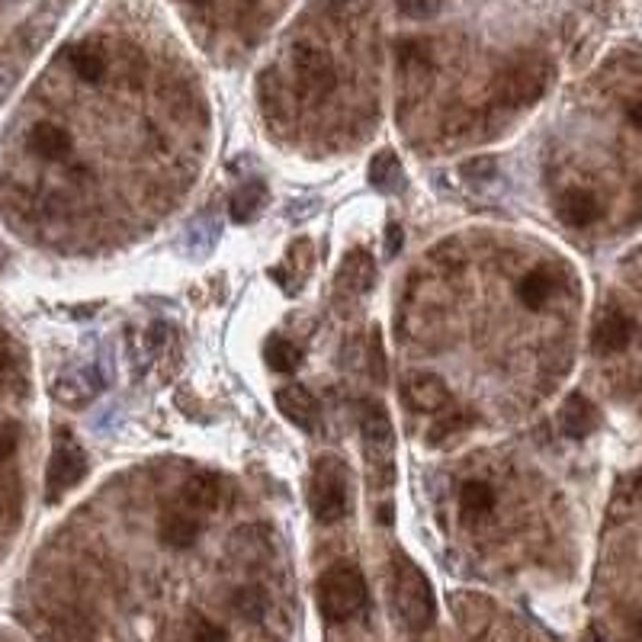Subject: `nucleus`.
Segmentation results:
<instances>
[{
    "label": "nucleus",
    "mask_w": 642,
    "mask_h": 642,
    "mask_svg": "<svg viewBox=\"0 0 642 642\" xmlns=\"http://www.w3.org/2000/svg\"><path fill=\"white\" fill-rule=\"evenodd\" d=\"M257 103H261V110L267 119L273 122H289L296 113V87H289L283 78H280V71H261V78H257Z\"/></svg>",
    "instance_id": "10"
},
{
    "label": "nucleus",
    "mask_w": 642,
    "mask_h": 642,
    "mask_svg": "<svg viewBox=\"0 0 642 642\" xmlns=\"http://www.w3.org/2000/svg\"><path fill=\"white\" fill-rule=\"evenodd\" d=\"M68 61H71V71L78 74L84 84H100L106 78V68H110V55H106V49L94 39L71 45Z\"/></svg>",
    "instance_id": "16"
},
{
    "label": "nucleus",
    "mask_w": 642,
    "mask_h": 642,
    "mask_svg": "<svg viewBox=\"0 0 642 642\" xmlns=\"http://www.w3.org/2000/svg\"><path fill=\"white\" fill-rule=\"evenodd\" d=\"M299 363H302V350H299L293 341L273 338V341L267 344V366H270L273 373L289 376V373L299 370Z\"/></svg>",
    "instance_id": "25"
},
{
    "label": "nucleus",
    "mask_w": 642,
    "mask_h": 642,
    "mask_svg": "<svg viewBox=\"0 0 642 642\" xmlns=\"http://www.w3.org/2000/svg\"><path fill=\"white\" fill-rule=\"evenodd\" d=\"M559 289V273L556 267H533L524 273L521 283H517V299H521L527 309H543V305L556 296Z\"/></svg>",
    "instance_id": "21"
},
{
    "label": "nucleus",
    "mask_w": 642,
    "mask_h": 642,
    "mask_svg": "<svg viewBox=\"0 0 642 642\" xmlns=\"http://www.w3.org/2000/svg\"><path fill=\"white\" fill-rule=\"evenodd\" d=\"M633 338H636V321L620 309H610L598 318V325H594L591 344L598 354H620V350L633 344Z\"/></svg>",
    "instance_id": "12"
},
{
    "label": "nucleus",
    "mask_w": 642,
    "mask_h": 642,
    "mask_svg": "<svg viewBox=\"0 0 642 642\" xmlns=\"http://www.w3.org/2000/svg\"><path fill=\"white\" fill-rule=\"evenodd\" d=\"M556 212L565 225H575V228H585L591 222L601 219V200L594 196L591 190H565L559 200H556Z\"/></svg>",
    "instance_id": "18"
},
{
    "label": "nucleus",
    "mask_w": 642,
    "mask_h": 642,
    "mask_svg": "<svg viewBox=\"0 0 642 642\" xmlns=\"http://www.w3.org/2000/svg\"><path fill=\"white\" fill-rule=\"evenodd\" d=\"M460 174L469 180V183H488V180H495L498 174V161L492 155H482V158H472L460 167Z\"/></svg>",
    "instance_id": "27"
},
{
    "label": "nucleus",
    "mask_w": 642,
    "mask_h": 642,
    "mask_svg": "<svg viewBox=\"0 0 642 642\" xmlns=\"http://www.w3.org/2000/svg\"><path fill=\"white\" fill-rule=\"evenodd\" d=\"M630 642H642V614L630 623Z\"/></svg>",
    "instance_id": "35"
},
{
    "label": "nucleus",
    "mask_w": 642,
    "mask_h": 642,
    "mask_svg": "<svg viewBox=\"0 0 642 642\" xmlns=\"http://www.w3.org/2000/svg\"><path fill=\"white\" fill-rule=\"evenodd\" d=\"M598 421H601L598 408H594L585 395H569L565 405L559 408V427H562V434L572 440L588 437L594 427H598Z\"/></svg>",
    "instance_id": "20"
},
{
    "label": "nucleus",
    "mask_w": 642,
    "mask_h": 642,
    "mask_svg": "<svg viewBox=\"0 0 642 642\" xmlns=\"http://www.w3.org/2000/svg\"><path fill=\"white\" fill-rule=\"evenodd\" d=\"M360 437H363V456L370 469L373 488H392L395 482V431L379 402L360 405Z\"/></svg>",
    "instance_id": "4"
},
{
    "label": "nucleus",
    "mask_w": 642,
    "mask_h": 642,
    "mask_svg": "<svg viewBox=\"0 0 642 642\" xmlns=\"http://www.w3.org/2000/svg\"><path fill=\"white\" fill-rule=\"evenodd\" d=\"M26 145L42 161H61L68 158L71 151V135L65 126H58V122H36V126L29 129Z\"/></svg>",
    "instance_id": "15"
},
{
    "label": "nucleus",
    "mask_w": 642,
    "mask_h": 642,
    "mask_svg": "<svg viewBox=\"0 0 642 642\" xmlns=\"http://www.w3.org/2000/svg\"><path fill=\"white\" fill-rule=\"evenodd\" d=\"M7 366H10V357H7V350H4V347H0V376H4V370H7Z\"/></svg>",
    "instance_id": "36"
},
{
    "label": "nucleus",
    "mask_w": 642,
    "mask_h": 642,
    "mask_svg": "<svg viewBox=\"0 0 642 642\" xmlns=\"http://www.w3.org/2000/svg\"><path fill=\"white\" fill-rule=\"evenodd\" d=\"M399 180H402V164L399 158H395V151H379V155L370 161V183L376 190L382 193H389L399 187Z\"/></svg>",
    "instance_id": "24"
},
{
    "label": "nucleus",
    "mask_w": 642,
    "mask_h": 642,
    "mask_svg": "<svg viewBox=\"0 0 642 642\" xmlns=\"http://www.w3.org/2000/svg\"><path fill=\"white\" fill-rule=\"evenodd\" d=\"M309 508L318 524H341L350 511V472L338 456H321L309 482Z\"/></svg>",
    "instance_id": "5"
},
{
    "label": "nucleus",
    "mask_w": 642,
    "mask_h": 642,
    "mask_svg": "<svg viewBox=\"0 0 642 642\" xmlns=\"http://www.w3.org/2000/svg\"><path fill=\"white\" fill-rule=\"evenodd\" d=\"M267 203V187L261 180H248L244 187L235 190L232 196V206H228V212H232V219L235 222H251L257 212H261V206Z\"/></svg>",
    "instance_id": "22"
},
{
    "label": "nucleus",
    "mask_w": 642,
    "mask_h": 642,
    "mask_svg": "<svg viewBox=\"0 0 642 642\" xmlns=\"http://www.w3.org/2000/svg\"><path fill=\"white\" fill-rule=\"evenodd\" d=\"M370 373L373 379H386V354H382V334L379 328L370 331Z\"/></svg>",
    "instance_id": "30"
},
{
    "label": "nucleus",
    "mask_w": 642,
    "mask_h": 642,
    "mask_svg": "<svg viewBox=\"0 0 642 642\" xmlns=\"http://www.w3.org/2000/svg\"><path fill=\"white\" fill-rule=\"evenodd\" d=\"M495 488L488 485L485 479H469L463 488H460V517H463V524L469 527H476L482 521H488L495 511Z\"/></svg>",
    "instance_id": "17"
},
{
    "label": "nucleus",
    "mask_w": 642,
    "mask_h": 642,
    "mask_svg": "<svg viewBox=\"0 0 642 642\" xmlns=\"http://www.w3.org/2000/svg\"><path fill=\"white\" fill-rule=\"evenodd\" d=\"M232 607H235V614L244 620H261L267 614V594L261 588H241L235 594Z\"/></svg>",
    "instance_id": "26"
},
{
    "label": "nucleus",
    "mask_w": 642,
    "mask_h": 642,
    "mask_svg": "<svg viewBox=\"0 0 642 642\" xmlns=\"http://www.w3.org/2000/svg\"><path fill=\"white\" fill-rule=\"evenodd\" d=\"M633 488H636V498H639V501H642V476H639V479H636V482H633Z\"/></svg>",
    "instance_id": "37"
},
{
    "label": "nucleus",
    "mask_w": 642,
    "mask_h": 642,
    "mask_svg": "<svg viewBox=\"0 0 642 642\" xmlns=\"http://www.w3.org/2000/svg\"><path fill=\"white\" fill-rule=\"evenodd\" d=\"M549 78H553V68H549L546 58L540 55L514 58L498 71V78L492 84L495 103L501 110H527L530 103H537L546 94Z\"/></svg>",
    "instance_id": "3"
},
{
    "label": "nucleus",
    "mask_w": 642,
    "mask_h": 642,
    "mask_svg": "<svg viewBox=\"0 0 642 642\" xmlns=\"http://www.w3.org/2000/svg\"><path fill=\"white\" fill-rule=\"evenodd\" d=\"M376 283V264L366 251H350L338 270V289L344 296H366Z\"/></svg>",
    "instance_id": "14"
},
{
    "label": "nucleus",
    "mask_w": 642,
    "mask_h": 642,
    "mask_svg": "<svg viewBox=\"0 0 642 642\" xmlns=\"http://www.w3.org/2000/svg\"><path fill=\"white\" fill-rule=\"evenodd\" d=\"M4 4H23V0H4Z\"/></svg>",
    "instance_id": "38"
},
{
    "label": "nucleus",
    "mask_w": 642,
    "mask_h": 642,
    "mask_svg": "<svg viewBox=\"0 0 642 642\" xmlns=\"http://www.w3.org/2000/svg\"><path fill=\"white\" fill-rule=\"evenodd\" d=\"M180 498H183V508L187 511L212 514L222 504V482H219V476H212V472H200V476L187 479Z\"/></svg>",
    "instance_id": "19"
},
{
    "label": "nucleus",
    "mask_w": 642,
    "mask_h": 642,
    "mask_svg": "<svg viewBox=\"0 0 642 642\" xmlns=\"http://www.w3.org/2000/svg\"><path fill=\"white\" fill-rule=\"evenodd\" d=\"M87 476V453L68 431H58L52 443L49 466H45V501L58 504L61 495L78 488Z\"/></svg>",
    "instance_id": "7"
},
{
    "label": "nucleus",
    "mask_w": 642,
    "mask_h": 642,
    "mask_svg": "<svg viewBox=\"0 0 642 642\" xmlns=\"http://www.w3.org/2000/svg\"><path fill=\"white\" fill-rule=\"evenodd\" d=\"M158 537L171 549H190L196 540H200V517L187 508L164 511L158 521Z\"/></svg>",
    "instance_id": "13"
},
{
    "label": "nucleus",
    "mask_w": 642,
    "mask_h": 642,
    "mask_svg": "<svg viewBox=\"0 0 642 642\" xmlns=\"http://www.w3.org/2000/svg\"><path fill=\"white\" fill-rule=\"evenodd\" d=\"M389 598L399 623L411 636H424L437 620V598L431 578L424 575L421 565L408 553L392 556V575H389Z\"/></svg>",
    "instance_id": "1"
},
{
    "label": "nucleus",
    "mask_w": 642,
    "mask_h": 642,
    "mask_svg": "<svg viewBox=\"0 0 642 642\" xmlns=\"http://www.w3.org/2000/svg\"><path fill=\"white\" fill-rule=\"evenodd\" d=\"M626 116H630V122H633L636 129H642V97L630 106V113H626Z\"/></svg>",
    "instance_id": "33"
},
{
    "label": "nucleus",
    "mask_w": 642,
    "mask_h": 642,
    "mask_svg": "<svg viewBox=\"0 0 642 642\" xmlns=\"http://www.w3.org/2000/svg\"><path fill=\"white\" fill-rule=\"evenodd\" d=\"M106 389V379L97 366H74L52 382V395L68 408H84Z\"/></svg>",
    "instance_id": "9"
},
{
    "label": "nucleus",
    "mask_w": 642,
    "mask_h": 642,
    "mask_svg": "<svg viewBox=\"0 0 642 642\" xmlns=\"http://www.w3.org/2000/svg\"><path fill=\"white\" fill-rule=\"evenodd\" d=\"M277 408L283 411L289 424H296L305 434H315L321 427V405L299 382H289V386L277 389Z\"/></svg>",
    "instance_id": "11"
},
{
    "label": "nucleus",
    "mask_w": 642,
    "mask_h": 642,
    "mask_svg": "<svg viewBox=\"0 0 642 642\" xmlns=\"http://www.w3.org/2000/svg\"><path fill=\"white\" fill-rule=\"evenodd\" d=\"M10 84H13V71H0V103H4Z\"/></svg>",
    "instance_id": "34"
},
{
    "label": "nucleus",
    "mask_w": 642,
    "mask_h": 642,
    "mask_svg": "<svg viewBox=\"0 0 642 642\" xmlns=\"http://www.w3.org/2000/svg\"><path fill=\"white\" fill-rule=\"evenodd\" d=\"M395 7H399V13L408 20H434L443 7V0H395Z\"/></svg>",
    "instance_id": "28"
},
{
    "label": "nucleus",
    "mask_w": 642,
    "mask_h": 642,
    "mask_svg": "<svg viewBox=\"0 0 642 642\" xmlns=\"http://www.w3.org/2000/svg\"><path fill=\"white\" fill-rule=\"evenodd\" d=\"M402 244H405V228H402V222H389V228H386V257L399 254Z\"/></svg>",
    "instance_id": "32"
},
{
    "label": "nucleus",
    "mask_w": 642,
    "mask_h": 642,
    "mask_svg": "<svg viewBox=\"0 0 642 642\" xmlns=\"http://www.w3.org/2000/svg\"><path fill=\"white\" fill-rule=\"evenodd\" d=\"M366 601H370V591H366V578L357 565L338 562L328 572H321L315 585V604L328 623H347L360 617Z\"/></svg>",
    "instance_id": "2"
},
{
    "label": "nucleus",
    "mask_w": 642,
    "mask_h": 642,
    "mask_svg": "<svg viewBox=\"0 0 642 642\" xmlns=\"http://www.w3.org/2000/svg\"><path fill=\"white\" fill-rule=\"evenodd\" d=\"M293 87L299 100L321 103L338 87V68L331 55L315 42H296L293 45Z\"/></svg>",
    "instance_id": "6"
},
{
    "label": "nucleus",
    "mask_w": 642,
    "mask_h": 642,
    "mask_svg": "<svg viewBox=\"0 0 642 642\" xmlns=\"http://www.w3.org/2000/svg\"><path fill=\"white\" fill-rule=\"evenodd\" d=\"M469 427H476V415L466 411V408H453L450 415H443V418L434 421V427L427 431V443H431V447H440V443H447L450 437L469 431Z\"/></svg>",
    "instance_id": "23"
},
{
    "label": "nucleus",
    "mask_w": 642,
    "mask_h": 642,
    "mask_svg": "<svg viewBox=\"0 0 642 642\" xmlns=\"http://www.w3.org/2000/svg\"><path fill=\"white\" fill-rule=\"evenodd\" d=\"M402 402L418 411V415H440L453 405V395L447 389V382L434 373H408L399 386Z\"/></svg>",
    "instance_id": "8"
},
{
    "label": "nucleus",
    "mask_w": 642,
    "mask_h": 642,
    "mask_svg": "<svg viewBox=\"0 0 642 642\" xmlns=\"http://www.w3.org/2000/svg\"><path fill=\"white\" fill-rule=\"evenodd\" d=\"M20 447V431L17 424H0V466H4Z\"/></svg>",
    "instance_id": "31"
},
{
    "label": "nucleus",
    "mask_w": 642,
    "mask_h": 642,
    "mask_svg": "<svg viewBox=\"0 0 642 642\" xmlns=\"http://www.w3.org/2000/svg\"><path fill=\"white\" fill-rule=\"evenodd\" d=\"M225 630L216 623V620H209L203 614H196L190 620V642H225Z\"/></svg>",
    "instance_id": "29"
}]
</instances>
